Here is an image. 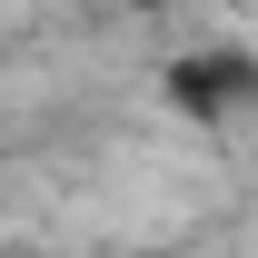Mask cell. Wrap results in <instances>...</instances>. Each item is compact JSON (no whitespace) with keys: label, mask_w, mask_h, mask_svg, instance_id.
<instances>
[{"label":"cell","mask_w":258,"mask_h":258,"mask_svg":"<svg viewBox=\"0 0 258 258\" xmlns=\"http://www.w3.org/2000/svg\"><path fill=\"white\" fill-rule=\"evenodd\" d=\"M169 90L189 99V109H228V99L248 90V60H189V70H169Z\"/></svg>","instance_id":"6da1fadb"}]
</instances>
